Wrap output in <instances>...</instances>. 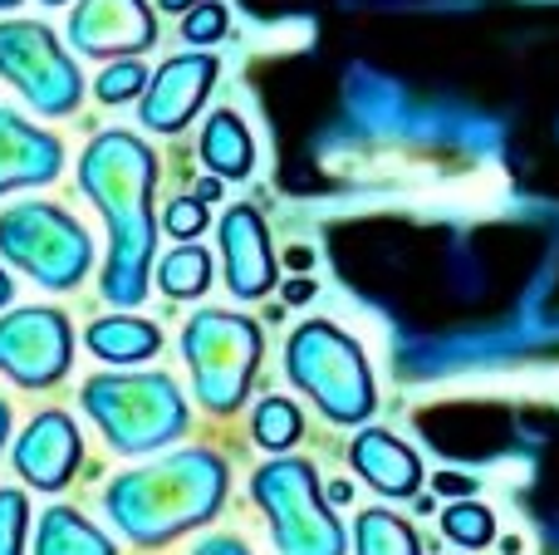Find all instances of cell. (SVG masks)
<instances>
[{"label":"cell","mask_w":559,"mask_h":555,"mask_svg":"<svg viewBox=\"0 0 559 555\" xmlns=\"http://www.w3.org/2000/svg\"><path fill=\"white\" fill-rule=\"evenodd\" d=\"M226 501V462L212 448H182L153 468L118 472L104 492V511L133 546H167L197 531Z\"/></svg>","instance_id":"7a4b0ae2"},{"label":"cell","mask_w":559,"mask_h":555,"mask_svg":"<svg viewBox=\"0 0 559 555\" xmlns=\"http://www.w3.org/2000/svg\"><path fill=\"white\" fill-rule=\"evenodd\" d=\"M74 330L49 305H25L0 320V374L20 389H49L69 374Z\"/></svg>","instance_id":"9c48e42d"},{"label":"cell","mask_w":559,"mask_h":555,"mask_svg":"<svg viewBox=\"0 0 559 555\" xmlns=\"http://www.w3.org/2000/svg\"><path fill=\"white\" fill-rule=\"evenodd\" d=\"M88 350L104 364H143L163 350V330L138 315H104L98 324H88Z\"/></svg>","instance_id":"2e32d148"},{"label":"cell","mask_w":559,"mask_h":555,"mask_svg":"<svg viewBox=\"0 0 559 555\" xmlns=\"http://www.w3.org/2000/svg\"><path fill=\"white\" fill-rule=\"evenodd\" d=\"M157 20L147 0H79L69 15V45L94 59H128L153 49Z\"/></svg>","instance_id":"30bf717a"},{"label":"cell","mask_w":559,"mask_h":555,"mask_svg":"<svg viewBox=\"0 0 559 555\" xmlns=\"http://www.w3.org/2000/svg\"><path fill=\"white\" fill-rule=\"evenodd\" d=\"M329 501H334V507H344L348 497H354V487H348V482H329V492H324Z\"/></svg>","instance_id":"f1b7e54d"},{"label":"cell","mask_w":559,"mask_h":555,"mask_svg":"<svg viewBox=\"0 0 559 555\" xmlns=\"http://www.w3.org/2000/svg\"><path fill=\"white\" fill-rule=\"evenodd\" d=\"M255 507L271 521V536L280 555H344V527L324 507L314 462L275 458L251 477Z\"/></svg>","instance_id":"52a82bcc"},{"label":"cell","mask_w":559,"mask_h":555,"mask_svg":"<svg viewBox=\"0 0 559 555\" xmlns=\"http://www.w3.org/2000/svg\"><path fill=\"white\" fill-rule=\"evenodd\" d=\"M251 433H255V442H261L265 452H285L289 442H299V433H305V418H299L295 403L275 393V399H261V403H255Z\"/></svg>","instance_id":"44dd1931"},{"label":"cell","mask_w":559,"mask_h":555,"mask_svg":"<svg viewBox=\"0 0 559 555\" xmlns=\"http://www.w3.org/2000/svg\"><path fill=\"white\" fill-rule=\"evenodd\" d=\"M0 256L45 291H74L94 265V241L64 206L20 202L0 212Z\"/></svg>","instance_id":"8992f818"},{"label":"cell","mask_w":559,"mask_h":555,"mask_svg":"<svg viewBox=\"0 0 559 555\" xmlns=\"http://www.w3.org/2000/svg\"><path fill=\"white\" fill-rule=\"evenodd\" d=\"M437 492H442V497H472L476 482L462 477V472H442V477H437Z\"/></svg>","instance_id":"83f0119b"},{"label":"cell","mask_w":559,"mask_h":555,"mask_svg":"<svg viewBox=\"0 0 559 555\" xmlns=\"http://www.w3.org/2000/svg\"><path fill=\"white\" fill-rule=\"evenodd\" d=\"M10 295H15V285H10V275L0 271V310H5V305H10Z\"/></svg>","instance_id":"1f68e13d"},{"label":"cell","mask_w":559,"mask_h":555,"mask_svg":"<svg viewBox=\"0 0 559 555\" xmlns=\"http://www.w3.org/2000/svg\"><path fill=\"white\" fill-rule=\"evenodd\" d=\"M285 295H289V300H295V305H299V300H309V295H314V285H309V281H295V285H289V291H285Z\"/></svg>","instance_id":"4dcf8cb0"},{"label":"cell","mask_w":559,"mask_h":555,"mask_svg":"<svg viewBox=\"0 0 559 555\" xmlns=\"http://www.w3.org/2000/svg\"><path fill=\"white\" fill-rule=\"evenodd\" d=\"M261 354H265V334L251 315L197 310L182 330V359L192 369V389L222 418L246 403L255 369H261Z\"/></svg>","instance_id":"5b68a950"},{"label":"cell","mask_w":559,"mask_h":555,"mask_svg":"<svg viewBox=\"0 0 559 555\" xmlns=\"http://www.w3.org/2000/svg\"><path fill=\"white\" fill-rule=\"evenodd\" d=\"M167 10H192V5H202V0H163Z\"/></svg>","instance_id":"836d02e7"},{"label":"cell","mask_w":559,"mask_h":555,"mask_svg":"<svg viewBox=\"0 0 559 555\" xmlns=\"http://www.w3.org/2000/svg\"><path fill=\"white\" fill-rule=\"evenodd\" d=\"M163 226L177 236V241H192L197 232H206V202L202 197H177L163 212Z\"/></svg>","instance_id":"484cf974"},{"label":"cell","mask_w":559,"mask_h":555,"mask_svg":"<svg viewBox=\"0 0 559 555\" xmlns=\"http://www.w3.org/2000/svg\"><path fill=\"white\" fill-rule=\"evenodd\" d=\"M197 197H202V202H216V197H222V177H212V182H202V187H197Z\"/></svg>","instance_id":"f546056e"},{"label":"cell","mask_w":559,"mask_h":555,"mask_svg":"<svg viewBox=\"0 0 559 555\" xmlns=\"http://www.w3.org/2000/svg\"><path fill=\"white\" fill-rule=\"evenodd\" d=\"M45 5H64V0H45Z\"/></svg>","instance_id":"d590c367"},{"label":"cell","mask_w":559,"mask_h":555,"mask_svg":"<svg viewBox=\"0 0 559 555\" xmlns=\"http://www.w3.org/2000/svg\"><path fill=\"white\" fill-rule=\"evenodd\" d=\"M157 285H163L173 300H192L212 285V256L202 246H177L163 265H157Z\"/></svg>","instance_id":"ffe728a7"},{"label":"cell","mask_w":559,"mask_h":555,"mask_svg":"<svg viewBox=\"0 0 559 555\" xmlns=\"http://www.w3.org/2000/svg\"><path fill=\"white\" fill-rule=\"evenodd\" d=\"M216 74H222V64H216L212 55H177V59H167V64L147 79L143 104H138L143 128H153V133H182V128L197 118V108L206 104Z\"/></svg>","instance_id":"8fae6325"},{"label":"cell","mask_w":559,"mask_h":555,"mask_svg":"<svg viewBox=\"0 0 559 555\" xmlns=\"http://www.w3.org/2000/svg\"><path fill=\"white\" fill-rule=\"evenodd\" d=\"M182 35L192 39V45H212V39L226 35V5L222 0H202V5H192V15L182 20Z\"/></svg>","instance_id":"d4e9b609"},{"label":"cell","mask_w":559,"mask_h":555,"mask_svg":"<svg viewBox=\"0 0 559 555\" xmlns=\"http://www.w3.org/2000/svg\"><path fill=\"white\" fill-rule=\"evenodd\" d=\"M147 88V69L138 64V59H118V64H108L104 74H98L94 94L104 98V104H128V98H138Z\"/></svg>","instance_id":"603a6c76"},{"label":"cell","mask_w":559,"mask_h":555,"mask_svg":"<svg viewBox=\"0 0 559 555\" xmlns=\"http://www.w3.org/2000/svg\"><path fill=\"white\" fill-rule=\"evenodd\" d=\"M192 555H251V551H246V541H236V536H206Z\"/></svg>","instance_id":"4316f807"},{"label":"cell","mask_w":559,"mask_h":555,"mask_svg":"<svg viewBox=\"0 0 559 555\" xmlns=\"http://www.w3.org/2000/svg\"><path fill=\"white\" fill-rule=\"evenodd\" d=\"M354 551L358 555H423V536L407 527L397 511H358L354 527Z\"/></svg>","instance_id":"d6986e66"},{"label":"cell","mask_w":559,"mask_h":555,"mask_svg":"<svg viewBox=\"0 0 559 555\" xmlns=\"http://www.w3.org/2000/svg\"><path fill=\"white\" fill-rule=\"evenodd\" d=\"M222 271H226V291L236 300H261L275 285L271 232H265V216L251 202L226 206L222 216Z\"/></svg>","instance_id":"4fadbf2b"},{"label":"cell","mask_w":559,"mask_h":555,"mask_svg":"<svg viewBox=\"0 0 559 555\" xmlns=\"http://www.w3.org/2000/svg\"><path fill=\"white\" fill-rule=\"evenodd\" d=\"M202 163L212 167L216 177H246L255 163V143L246 133V123L231 114V108H216L202 128Z\"/></svg>","instance_id":"ac0fdd59"},{"label":"cell","mask_w":559,"mask_h":555,"mask_svg":"<svg viewBox=\"0 0 559 555\" xmlns=\"http://www.w3.org/2000/svg\"><path fill=\"white\" fill-rule=\"evenodd\" d=\"M348 462H354L358 477L373 492H383V497H417V487H423V462H417V452L383 428L358 433L354 448H348Z\"/></svg>","instance_id":"9a60e30c"},{"label":"cell","mask_w":559,"mask_h":555,"mask_svg":"<svg viewBox=\"0 0 559 555\" xmlns=\"http://www.w3.org/2000/svg\"><path fill=\"white\" fill-rule=\"evenodd\" d=\"M79 187L104 212L108 256H104V300L108 305H143L147 271H153V187H157V153L128 128H104L88 138L79 157Z\"/></svg>","instance_id":"6da1fadb"},{"label":"cell","mask_w":559,"mask_h":555,"mask_svg":"<svg viewBox=\"0 0 559 555\" xmlns=\"http://www.w3.org/2000/svg\"><path fill=\"white\" fill-rule=\"evenodd\" d=\"M285 374L334 423H364L378 409V389H373L364 350L329 320H309L289 334Z\"/></svg>","instance_id":"277c9868"},{"label":"cell","mask_w":559,"mask_h":555,"mask_svg":"<svg viewBox=\"0 0 559 555\" xmlns=\"http://www.w3.org/2000/svg\"><path fill=\"white\" fill-rule=\"evenodd\" d=\"M25 531H29L25 492L0 487V555H25Z\"/></svg>","instance_id":"cb8c5ba5"},{"label":"cell","mask_w":559,"mask_h":555,"mask_svg":"<svg viewBox=\"0 0 559 555\" xmlns=\"http://www.w3.org/2000/svg\"><path fill=\"white\" fill-rule=\"evenodd\" d=\"M10 5H20V0H0V10H10Z\"/></svg>","instance_id":"e575fe53"},{"label":"cell","mask_w":559,"mask_h":555,"mask_svg":"<svg viewBox=\"0 0 559 555\" xmlns=\"http://www.w3.org/2000/svg\"><path fill=\"white\" fill-rule=\"evenodd\" d=\"M84 413L98 423L108 442L118 452H157L167 442H177L192 423L177 389L167 374H94L84 383Z\"/></svg>","instance_id":"3957f363"},{"label":"cell","mask_w":559,"mask_h":555,"mask_svg":"<svg viewBox=\"0 0 559 555\" xmlns=\"http://www.w3.org/2000/svg\"><path fill=\"white\" fill-rule=\"evenodd\" d=\"M5 438H10V409L0 403V448H5Z\"/></svg>","instance_id":"d6a6232c"},{"label":"cell","mask_w":559,"mask_h":555,"mask_svg":"<svg viewBox=\"0 0 559 555\" xmlns=\"http://www.w3.org/2000/svg\"><path fill=\"white\" fill-rule=\"evenodd\" d=\"M0 79L45 118H64L84 98V74L39 20H0Z\"/></svg>","instance_id":"ba28073f"},{"label":"cell","mask_w":559,"mask_h":555,"mask_svg":"<svg viewBox=\"0 0 559 555\" xmlns=\"http://www.w3.org/2000/svg\"><path fill=\"white\" fill-rule=\"evenodd\" d=\"M64 167V147L55 133L25 123L15 108H0V197L15 187H45Z\"/></svg>","instance_id":"5bb4252c"},{"label":"cell","mask_w":559,"mask_h":555,"mask_svg":"<svg viewBox=\"0 0 559 555\" xmlns=\"http://www.w3.org/2000/svg\"><path fill=\"white\" fill-rule=\"evenodd\" d=\"M35 555H118V546L74 507H49L35 531Z\"/></svg>","instance_id":"e0dca14e"},{"label":"cell","mask_w":559,"mask_h":555,"mask_svg":"<svg viewBox=\"0 0 559 555\" xmlns=\"http://www.w3.org/2000/svg\"><path fill=\"white\" fill-rule=\"evenodd\" d=\"M442 531L456 541V546H486L496 536V517L481 507V501H456L452 511L442 517Z\"/></svg>","instance_id":"7402d4cb"},{"label":"cell","mask_w":559,"mask_h":555,"mask_svg":"<svg viewBox=\"0 0 559 555\" xmlns=\"http://www.w3.org/2000/svg\"><path fill=\"white\" fill-rule=\"evenodd\" d=\"M15 472L39 492H59L74 482L79 462H84V438H79L74 418L59 409H45L25 423V433L15 438Z\"/></svg>","instance_id":"7c38bea8"}]
</instances>
